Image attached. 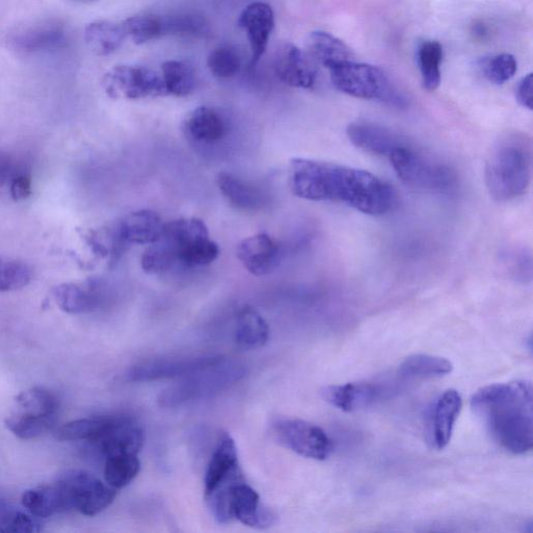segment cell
Listing matches in <instances>:
<instances>
[{
    "mask_svg": "<svg viewBox=\"0 0 533 533\" xmlns=\"http://www.w3.org/2000/svg\"><path fill=\"white\" fill-rule=\"evenodd\" d=\"M471 408L505 451L524 455L533 447V394L526 380L490 385L477 391Z\"/></svg>",
    "mask_w": 533,
    "mask_h": 533,
    "instance_id": "2",
    "label": "cell"
},
{
    "mask_svg": "<svg viewBox=\"0 0 533 533\" xmlns=\"http://www.w3.org/2000/svg\"><path fill=\"white\" fill-rule=\"evenodd\" d=\"M323 399L346 413L365 410L377 403L386 394L382 385L372 383H349L329 386L321 392Z\"/></svg>",
    "mask_w": 533,
    "mask_h": 533,
    "instance_id": "22",
    "label": "cell"
},
{
    "mask_svg": "<svg viewBox=\"0 0 533 533\" xmlns=\"http://www.w3.org/2000/svg\"><path fill=\"white\" fill-rule=\"evenodd\" d=\"M517 68V61L510 54L497 55L486 60L482 65L486 78L496 85H502L513 79Z\"/></svg>",
    "mask_w": 533,
    "mask_h": 533,
    "instance_id": "41",
    "label": "cell"
},
{
    "mask_svg": "<svg viewBox=\"0 0 533 533\" xmlns=\"http://www.w3.org/2000/svg\"><path fill=\"white\" fill-rule=\"evenodd\" d=\"M164 226L162 218L154 211L141 210L126 215L108 233L111 262H116L129 245L157 242Z\"/></svg>",
    "mask_w": 533,
    "mask_h": 533,
    "instance_id": "12",
    "label": "cell"
},
{
    "mask_svg": "<svg viewBox=\"0 0 533 533\" xmlns=\"http://www.w3.org/2000/svg\"><path fill=\"white\" fill-rule=\"evenodd\" d=\"M84 38L92 53L106 57L119 49L128 34L123 21L97 20L87 25Z\"/></svg>",
    "mask_w": 533,
    "mask_h": 533,
    "instance_id": "25",
    "label": "cell"
},
{
    "mask_svg": "<svg viewBox=\"0 0 533 533\" xmlns=\"http://www.w3.org/2000/svg\"><path fill=\"white\" fill-rule=\"evenodd\" d=\"M276 441L303 458L325 461L332 455L334 444L325 431L310 422L282 419L273 425Z\"/></svg>",
    "mask_w": 533,
    "mask_h": 533,
    "instance_id": "10",
    "label": "cell"
},
{
    "mask_svg": "<svg viewBox=\"0 0 533 533\" xmlns=\"http://www.w3.org/2000/svg\"><path fill=\"white\" fill-rule=\"evenodd\" d=\"M417 60L424 89L436 91L441 84L442 45L434 40L421 42L417 50Z\"/></svg>",
    "mask_w": 533,
    "mask_h": 533,
    "instance_id": "32",
    "label": "cell"
},
{
    "mask_svg": "<svg viewBox=\"0 0 533 533\" xmlns=\"http://www.w3.org/2000/svg\"><path fill=\"white\" fill-rule=\"evenodd\" d=\"M103 86L112 98L137 100L167 96L161 73L142 66H115L104 76Z\"/></svg>",
    "mask_w": 533,
    "mask_h": 533,
    "instance_id": "11",
    "label": "cell"
},
{
    "mask_svg": "<svg viewBox=\"0 0 533 533\" xmlns=\"http://www.w3.org/2000/svg\"><path fill=\"white\" fill-rule=\"evenodd\" d=\"M219 255L220 248L211 239L205 222L194 217L181 218L165 223L160 239L143 252L141 266L146 273L161 274L177 265L208 266Z\"/></svg>",
    "mask_w": 533,
    "mask_h": 533,
    "instance_id": "3",
    "label": "cell"
},
{
    "mask_svg": "<svg viewBox=\"0 0 533 533\" xmlns=\"http://www.w3.org/2000/svg\"><path fill=\"white\" fill-rule=\"evenodd\" d=\"M289 186L301 199L342 203L370 216L388 214L398 200L393 187L369 171L312 159L290 162Z\"/></svg>",
    "mask_w": 533,
    "mask_h": 533,
    "instance_id": "1",
    "label": "cell"
},
{
    "mask_svg": "<svg viewBox=\"0 0 533 533\" xmlns=\"http://www.w3.org/2000/svg\"><path fill=\"white\" fill-rule=\"evenodd\" d=\"M144 440L143 430L138 424L129 418L116 417L105 433L90 445L100 456L107 459L121 453L138 454Z\"/></svg>",
    "mask_w": 533,
    "mask_h": 533,
    "instance_id": "19",
    "label": "cell"
},
{
    "mask_svg": "<svg viewBox=\"0 0 533 533\" xmlns=\"http://www.w3.org/2000/svg\"><path fill=\"white\" fill-rule=\"evenodd\" d=\"M237 257L249 273L265 276L272 273L279 264L281 248L268 234L260 233L239 244Z\"/></svg>",
    "mask_w": 533,
    "mask_h": 533,
    "instance_id": "21",
    "label": "cell"
},
{
    "mask_svg": "<svg viewBox=\"0 0 533 533\" xmlns=\"http://www.w3.org/2000/svg\"><path fill=\"white\" fill-rule=\"evenodd\" d=\"M331 80L340 92L368 100H380L391 106L402 107L404 97L392 85L387 74L378 67L350 61L332 69Z\"/></svg>",
    "mask_w": 533,
    "mask_h": 533,
    "instance_id": "7",
    "label": "cell"
},
{
    "mask_svg": "<svg viewBox=\"0 0 533 533\" xmlns=\"http://www.w3.org/2000/svg\"><path fill=\"white\" fill-rule=\"evenodd\" d=\"M63 41L62 30L53 25H41V27L18 34L14 43L23 52L36 53L58 47Z\"/></svg>",
    "mask_w": 533,
    "mask_h": 533,
    "instance_id": "35",
    "label": "cell"
},
{
    "mask_svg": "<svg viewBox=\"0 0 533 533\" xmlns=\"http://www.w3.org/2000/svg\"><path fill=\"white\" fill-rule=\"evenodd\" d=\"M532 84V73H529L521 80L516 89L518 103L529 111L533 108Z\"/></svg>",
    "mask_w": 533,
    "mask_h": 533,
    "instance_id": "44",
    "label": "cell"
},
{
    "mask_svg": "<svg viewBox=\"0 0 533 533\" xmlns=\"http://www.w3.org/2000/svg\"><path fill=\"white\" fill-rule=\"evenodd\" d=\"M216 183L226 200L240 211L258 212L267 206L268 196L235 174L220 172Z\"/></svg>",
    "mask_w": 533,
    "mask_h": 533,
    "instance_id": "24",
    "label": "cell"
},
{
    "mask_svg": "<svg viewBox=\"0 0 533 533\" xmlns=\"http://www.w3.org/2000/svg\"><path fill=\"white\" fill-rule=\"evenodd\" d=\"M221 357H198L179 359H157L140 363L128 373L132 383H149L156 380L182 378L205 368Z\"/></svg>",
    "mask_w": 533,
    "mask_h": 533,
    "instance_id": "16",
    "label": "cell"
},
{
    "mask_svg": "<svg viewBox=\"0 0 533 533\" xmlns=\"http://www.w3.org/2000/svg\"><path fill=\"white\" fill-rule=\"evenodd\" d=\"M350 142L368 154L390 157L397 149L408 145L397 132L370 121H355L348 125Z\"/></svg>",
    "mask_w": 533,
    "mask_h": 533,
    "instance_id": "17",
    "label": "cell"
},
{
    "mask_svg": "<svg viewBox=\"0 0 533 533\" xmlns=\"http://www.w3.org/2000/svg\"><path fill=\"white\" fill-rule=\"evenodd\" d=\"M238 25L247 35L251 62L255 65L266 53L275 25L274 12L268 4L252 3L240 14Z\"/></svg>",
    "mask_w": 533,
    "mask_h": 533,
    "instance_id": "18",
    "label": "cell"
},
{
    "mask_svg": "<svg viewBox=\"0 0 533 533\" xmlns=\"http://www.w3.org/2000/svg\"><path fill=\"white\" fill-rule=\"evenodd\" d=\"M17 174L11 161L0 159V189H2Z\"/></svg>",
    "mask_w": 533,
    "mask_h": 533,
    "instance_id": "45",
    "label": "cell"
},
{
    "mask_svg": "<svg viewBox=\"0 0 533 533\" xmlns=\"http://www.w3.org/2000/svg\"><path fill=\"white\" fill-rule=\"evenodd\" d=\"M269 341V326L264 317L251 307H243L237 315L235 342L245 351L263 348Z\"/></svg>",
    "mask_w": 533,
    "mask_h": 533,
    "instance_id": "26",
    "label": "cell"
},
{
    "mask_svg": "<svg viewBox=\"0 0 533 533\" xmlns=\"http://www.w3.org/2000/svg\"><path fill=\"white\" fill-rule=\"evenodd\" d=\"M141 463L137 454L121 453L105 459V478L115 490L128 487L138 476Z\"/></svg>",
    "mask_w": 533,
    "mask_h": 533,
    "instance_id": "33",
    "label": "cell"
},
{
    "mask_svg": "<svg viewBox=\"0 0 533 533\" xmlns=\"http://www.w3.org/2000/svg\"><path fill=\"white\" fill-rule=\"evenodd\" d=\"M68 511L87 517L103 513L114 502L116 490L85 471H69L56 482Z\"/></svg>",
    "mask_w": 533,
    "mask_h": 533,
    "instance_id": "9",
    "label": "cell"
},
{
    "mask_svg": "<svg viewBox=\"0 0 533 533\" xmlns=\"http://www.w3.org/2000/svg\"><path fill=\"white\" fill-rule=\"evenodd\" d=\"M227 498L228 511L232 521L253 528H266L272 526L275 520L273 513L262 503L260 495L255 489L246 484L244 479L234 485L221 490Z\"/></svg>",
    "mask_w": 533,
    "mask_h": 533,
    "instance_id": "13",
    "label": "cell"
},
{
    "mask_svg": "<svg viewBox=\"0 0 533 533\" xmlns=\"http://www.w3.org/2000/svg\"><path fill=\"white\" fill-rule=\"evenodd\" d=\"M242 479L244 478L239 466L236 442L230 435L223 434L218 441L206 473V497L230 487Z\"/></svg>",
    "mask_w": 533,
    "mask_h": 533,
    "instance_id": "15",
    "label": "cell"
},
{
    "mask_svg": "<svg viewBox=\"0 0 533 533\" xmlns=\"http://www.w3.org/2000/svg\"><path fill=\"white\" fill-rule=\"evenodd\" d=\"M310 57L328 70L354 61L351 49L332 34L316 31L308 40Z\"/></svg>",
    "mask_w": 533,
    "mask_h": 533,
    "instance_id": "27",
    "label": "cell"
},
{
    "mask_svg": "<svg viewBox=\"0 0 533 533\" xmlns=\"http://www.w3.org/2000/svg\"><path fill=\"white\" fill-rule=\"evenodd\" d=\"M507 261H509L511 272L516 278L521 279V281L531 278V257L525 250L513 251Z\"/></svg>",
    "mask_w": 533,
    "mask_h": 533,
    "instance_id": "42",
    "label": "cell"
},
{
    "mask_svg": "<svg viewBox=\"0 0 533 533\" xmlns=\"http://www.w3.org/2000/svg\"><path fill=\"white\" fill-rule=\"evenodd\" d=\"M116 416H98L74 420L64 424L57 431L56 437L63 442L96 441L113 424Z\"/></svg>",
    "mask_w": 533,
    "mask_h": 533,
    "instance_id": "31",
    "label": "cell"
},
{
    "mask_svg": "<svg viewBox=\"0 0 533 533\" xmlns=\"http://www.w3.org/2000/svg\"><path fill=\"white\" fill-rule=\"evenodd\" d=\"M126 34L141 45L165 36L163 16L144 13L123 21Z\"/></svg>",
    "mask_w": 533,
    "mask_h": 533,
    "instance_id": "36",
    "label": "cell"
},
{
    "mask_svg": "<svg viewBox=\"0 0 533 533\" xmlns=\"http://www.w3.org/2000/svg\"><path fill=\"white\" fill-rule=\"evenodd\" d=\"M462 409L463 399L458 391L448 390L436 399L427 421V440L431 447L436 450L447 447Z\"/></svg>",
    "mask_w": 533,
    "mask_h": 533,
    "instance_id": "14",
    "label": "cell"
},
{
    "mask_svg": "<svg viewBox=\"0 0 533 533\" xmlns=\"http://www.w3.org/2000/svg\"><path fill=\"white\" fill-rule=\"evenodd\" d=\"M54 297L65 313L85 314L95 311L104 303L106 292L103 283L91 279L82 285H62L55 289Z\"/></svg>",
    "mask_w": 533,
    "mask_h": 533,
    "instance_id": "23",
    "label": "cell"
},
{
    "mask_svg": "<svg viewBox=\"0 0 533 533\" xmlns=\"http://www.w3.org/2000/svg\"><path fill=\"white\" fill-rule=\"evenodd\" d=\"M398 179L409 188L424 193H447L456 184L455 173L445 164L425 156L409 144L389 157Z\"/></svg>",
    "mask_w": 533,
    "mask_h": 533,
    "instance_id": "6",
    "label": "cell"
},
{
    "mask_svg": "<svg viewBox=\"0 0 533 533\" xmlns=\"http://www.w3.org/2000/svg\"><path fill=\"white\" fill-rule=\"evenodd\" d=\"M240 66V57L232 46H219L213 50L208 58V67L218 79L233 78L239 72Z\"/></svg>",
    "mask_w": 533,
    "mask_h": 533,
    "instance_id": "38",
    "label": "cell"
},
{
    "mask_svg": "<svg viewBox=\"0 0 533 533\" xmlns=\"http://www.w3.org/2000/svg\"><path fill=\"white\" fill-rule=\"evenodd\" d=\"M162 79L167 95L185 97L196 88L193 69L181 61H167L162 65Z\"/></svg>",
    "mask_w": 533,
    "mask_h": 533,
    "instance_id": "34",
    "label": "cell"
},
{
    "mask_svg": "<svg viewBox=\"0 0 533 533\" xmlns=\"http://www.w3.org/2000/svg\"><path fill=\"white\" fill-rule=\"evenodd\" d=\"M452 370V363L445 358L430 354H414L401 363L398 374L405 379H433L444 377Z\"/></svg>",
    "mask_w": 533,
    "mask_h": 533,
    "instance_id": "30",
    "label": "cell"
},
{
    "mask_svg": "<svg viewBox=\"0 0 533 533\" xmlns=\"http://www.w3.org/2000/svg\"><path fill=\"white\" fill-rule=\"evenodd\" d=\"M246 372L241 363L220 358L162 391L158 403L162 409H177L215 397L241 382Z\"/></svg>",
    "mask_w": 533,
    "mask_h": 533,
    "instance_id": "5",
    "label": "cell"
},
{
    "mask_svg": "<svg viewBox=\"0 0 533 533\" xmlns=\"http://www.w3.org/2000/svg\"><path fill=\"white\" fill-rule=\"evenodd\" d=\"M275 71L279 80L294 88L311 89L317 79L313 59L292 44L285 45L277 53Z\"/></svg>",
    "mask_w": 533,
    "mask_h": 533,
    "instance_id": "20",
    "label": "cell"
},
{
    "mask_svg": "<svg viewBox=\"0 0 533 533\" xmlns=\"http://www.w3.org/2000/svg\"><path fill=\"white\" fill-rule=\"evenodd\" d=\"M24 509L36 518H49L67 512L62 493L57 486H44L25 492L22 496Z\"/></svg>",
    "mask_w": 533,
    "mask_h": 533,
    "instance_id": "29",
    "label": "cell"
},
{
    "mask_svg": "<svg viewBox=\"0 0 533 533\" xmlns=\"http://www.w3.org/2000/svg\"><path fill=\"white\" fill-rule=\"evenodd\" d=\"M187 133L198 142L214 143L226 133V126L220 115L209 107H199L186 119Z\"/></svg>",
    "mask_w": 533,
    "mask_h": 533,
    "instance_id": "28",
    "label": "cell"
},
{
    "mask_svg": "<svg viewBox=\"0 0 533 533\" xmlns=\"http://www.w3.org/2000/svg\"><path fill=\"white\" fill-rule=\"evenodd\" d=\"M532 141L521 132L503 134L491 148L485 168L486 185L497 201L524 195L532 179Z\"/></svg>",
    "mask_w": 533,
    "mask_h": 533,
    "instance_id": "4",
    "label": "cell"
},
{
    "mask_svg": "<svg viewBox=\"0 0 533 533\" xmlns=\"http://www.w3.org/2000/svg\"><path fill=\"white\" fill-rule=\"evenodd\" d=\"M42 530V524L33 515L25 514L8 500L0 498V532L32 533Z\"/></svg>",
    "mask_w": 533,
    "mask_h": 533,
    "instance_id": "37",
    "label": "cell"
},
{
    "mask_svg": "<svg viewBox=\"0 0 533 533\" xmlns=\"http://www.w3.org/2000/svg\"><path fill=\"white\" fill-rule=\"evenodd\" d=\"M32 271L27 264L0 259V292L18 290L31 282Z\"/></svg>",
    "mask_w": 533,
    "mask_h": 533,
    "instance_id": "40",
    "label": "cell"
},
{
    "mask_svg": "<svg viewBox=\"0 0 533 533\" xmlns=\"http://www.w3.org/2000/svg\"><path fill=\"white\" fill-rule=\"evenodd\" d=\"M15 402V411L7 417L5 423L17 438L37 439L54 428L60 404L53 393L34 388L21 392Z\"/></svg>",
    "mask_w": 533,
    "mask_h": 533,
    "instance_id": "8",
    "label": "cell"
},
{
    "mask_svg": "<svg viewBox=\"0 0 533 533\" xmlns=\"http://www.w3.org/2000/svg\"><path fill=\"white\" fill-rule=\"evenodd\" d=\"M166 35L198 36L209 31V24L203 17L194 14L163 16Z\"/></svg>",
    "mask_w": 533,
    "mask_h": 533,
    "instance_id": "39",
    "label": "cell"
},
{
    "mask_svg": "<svg viewBox=\"0 0 533 533\" xmlns=\"http://www.w3.org/2000/svg\"><path fill=\"white\" fill-rule=\"evenodd\" d=\"M10 191L13 199L19 201L32 194V182L28 175L17 173L11 180Z\"/></svg>",
    "mask_w": 533,
    "mask_h": 533,
    "instance_id": "43",
    "label": "cell"
}]
</instances>
